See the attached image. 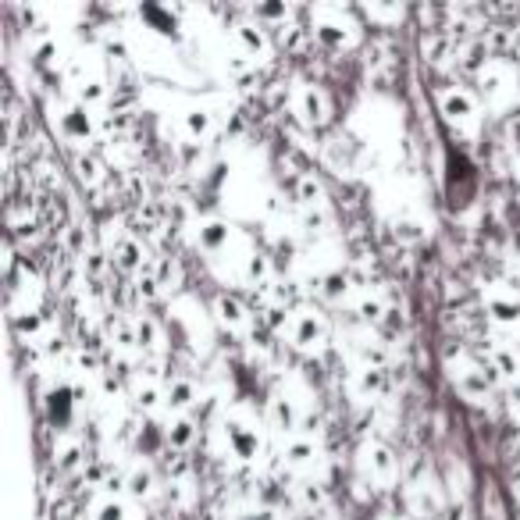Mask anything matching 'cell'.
<instances>
[{
	"instance_id": "cell-1",
	"label": "cell",
	"mask_w": 520,
	"mask_h": 520,
	"mask_svg": "<svg viewBox=\"0 0 520 520\" xmlns=\"http://www.w3.org/2000/svg\"><path fill=\"white\" fill-rule=\"evenodd\" d=\"M310 33H314V40L321 43L325 50H342L353 43V22H346V18L339 15V11L332 8H317L314 15V25H310Z\"/></svg>"
},
{
	"instance_id": "cell-2",
	"label": "cell",
	"mask_w": 520,
	"mask_h": 520,
	"mask_svg": "<svg viewBox=\"0 0 520 520\" xmlns=\"http://www.w3.org/2000/svg\"><path fill=\"white\" fill-rule=\"evenodd\" d=\"M225 439L232 456H239V460H257L260 456V431L257 424L246 421L243 414H232L225 421Z\"/></svg>"
},
{
	"instance_id": "cell-3",
	"label": "cell",
	"mask_w": 520,
	"mask_h": 520,
	"mask_svg": "<svg viewBox=\"0 0 520 520\" xmlns=\"http://www.w3.org/2000/svg\"><path fill=\"white\" fill-rule=\"evenodd\" d=\"M328 335V325L325 317L317 314V310H293V317H289V339H293V346H300V350H314V346H321Z\"/></svg>"
},
{
	"instance_id": "cell-4",
	"label": "cell",
	"mask_w": 520,
	"mask_h": 520,
	"mask_svg": "<svg viewBox=\"0 0 520 520\" xmlns=\"http://www.w3.org/2000/svg\"><path fill=\"white\" fill-rule=\"evenodd\" d=\"M453 382H456V389H460V396L471 399V403H481V399H488V392H492L496 371H492V367H481V364H460V367H453Z\"/></svg>"
},
{
	"instance_id": "cell-5",
	"label": "cell",
	"mask_w": 520,
	"mask_h": 520,
	"mask_svg": "<svg viewBox=\"0 0 520 520\" xmlns=\"http://www.w3.org/2000/svg\"><path fill=\"white\" fill-rule=\"evenodd\" d=\"M360 464H364L367 478H374L378 485H392L396 481V456H392L389 446H382V442H367L364 449H360Z\"/></svg>"
},
{
	"instance_id": "cell-6",
	"label": "cell",
	"mask_w": 520,
	"mask_h": 520,
	"mask_svg": "<svg viewBox=\"0 0 520 520\" xmlns=\"http://www.w3.org/2000/svg\"><path fill=\"white\" fill-rule=\"evenodd\" d=\"M296 114H300L307 125H325L332 107H328V97L325 90H317L310 82H303L300 90H296Z\"/></svg>"
},
{
	"instance_id": "cell-7",
	"label": "cell",
	"mask_w": 520,
	"mask_h": 520,
	"mask_svg": "<svg viewBox=\"0 0 520 520\" xmlns=\"http://www.w3.org/2000/svg\"><path fill=\"white\" fill-rule=\"evenodd\" d=\"M439 111L446 114L449 122H471L474 114H478V100L464 86H449V90L439 93Z\"/></svg>"
},
{
	"instance_id": "cell-8",
	"label": "cell",
	"mask_w": 520,
	"mask_h": 520,
	"mask_svg": "<svg viewBox=\"0 0 520 520\" xmlns=\"http://www.w3.org/2000/svg\"><path fill=\"white\" fill-rule=\"evenodd\" d=\"M61 136L72 139V143H90L93 139V114L90 107L72 104L61 111Z\"/></svg>"
},
{
	"instance_id": "cell-9",
	"label": "cell",
	"mask_w": 520,
	"mask_h": 520,
	"mask_svg": "<svg viewBox=\"0 0 520 520\" xmlns=\"http://www.w3.org/2000/svg\"><path fill=\"white\" fill-rule=\"evenodd\" d=\"M485 307L492 314V321H499V325H520V300L513 293H506V289H488Z\"/></svg>"
},
{
	"instance_id": "cell-10",
	"label": "cell",
	"mask_w": 520,
	"mask_h": 520,
	"mask_svg": "<svg viewBox=\"0 0 520 520\" xmlns=\"http://www.w3.org/2000/svg\"><path fill=\"white\" fill-rule=\"evenodd\" d=\"M72 407H75V392L68 389V385H54V389L47 392V417H50V424L65 428V424L72 421Z\"/></svg>"
},
{
	"instance_id": "cell-11",
	"label": "cell",
	"mask_w": 520,
	"mask_h": 520,
	"mask_svg": "<svg viewBox=\"0 0 520 520\" xmlns=\"http://www.w3.org/2000/svg\"><path fill=\"white\" fill-rule=\"evenodd\" d=\"M196 239H200V250L207 253H221L232 239V228L225 221H204V225L196 228Z\"/></svg>"
},
{
	"instance_id": "cell-12",
	"label": "cell",
	"mask_w": 520,
	"mask_h": 520,
	"mask_svg": "<svg viewBox=\"0 0 520 520\" xmlns=\"http://www.w3.org/2000/svg\"><path fill=\"white\" fill-rule=\"evenodd\" d=\"M236 40L239 47H243L246 57H264L268 54V36H264V29L253 22H239L236 25Z\"/></svg>"
},
{
	"instance_id": "cell-13",
	"label": "cell",
	"mask_w": 520,
	"mask_h": 520,
	"mask_svg": "<svg viewBox=\"0 0 520 520\" xmlns=\"http://www.w3.org/2000/svg\"><path fill=\"white\" fill-rule=\"evenodd\" d=\"M196 435H200V428H196V421H189V417H175V421L164 428V439H168L171 449H193Z\"/></svg>"
},
{
	"instance_id": "cell-14",
	"label": "cell",
	"mask_w": 520,
	"mask_h": 520,
	"mask_svg": "<svg viewBox=\"0 0 520 520\" xmlns=\"http://www.w3.org/2000/svg\"><path fill=\"white\" fill-rule=\"evenodd\" d=\"M218 317H221V325H228L232 332H243L246 325H250V314H246V307L236 300V296H218Z\"/></svg>"
},
{
	"instance_id": "cell-15",
	"label": "cell",
	"mask_w": 520,
	"mask_h": 520,
	"mask_svg": "<svg viewBox=\"0 0 520 520\" xmlns=\"http://www.w3.org/2000/svg\"><path fill=\"white\" fill-rule=\"evenodd\" d=\"M164 403L171 410H189L196 403V385L189 378H175V382L164 389Z\"/></svg>"
},
{
	"instance_id": "cell-16",
	"label": "cell",
	"mask_w": 520,
	"mask_h": 520,
	"mask_svg": "<svg viewBox=\"0 0 520 520\" xmlns=\"http://www.w3.org/2000/svg\"><path fill=\"white\" fill-rule=\"evenodd\" d=\"M143 246L136 243V239H118V246H114V264L122 271H139L143 268Z\"/></svg>"
},
{
	"instance_id": "cell-17",
	"label": "cell",
	"mask_w": 520,
	"mask_h": 520,
	"mask_svg": "<svg viewBox=\"0 0 520 520\" xmlns=\"http://www.w3.org/2000/svg\"><path fill=\"white\" fill-rule=\"evenodd\" d=\"M125 488H129L132 499H150L154 496V471L150 467H132L129 478H125Z\"/></svg>"
},
{
	"instance_id": "cell-18",
	"label": "cell",
	"mask_w": 520,
	"mask_h": 520,
	"mask_svg": "<svg viewBox=\"0 0 520 520\" xmlns=\"http://www.w3.org/2000/svg\"><path fill=\"white\" fill-rule=\"evenodd\" d=\"M285 460L293 467H310L317 460V442L314 439H289L285 446Z\"/></svg>"
},
{
	"instance_id": "cell-19",
	"label": "cell",
	"mask_w": 520,
	"mask_h": 520,
	"mask_svg": "<svg viewBox=\"0 0 520 520\" xmlns=\"http://www.w3.org/2000/svg\"><path fill=\"white\" fill-rule=\"evenodd\" d=\"M271 421H275V428L282 431H293L296 424H300V417H296V403L285 396H275L271 399Z\"/></svg>"
},
{
	"instance_id": "cell-20",
	"label": "cell",
	"mask_w": 520,
	"mask_h": 520,
	"mask_svg": "<svg viewBox=\"0 0 520 520\" xmlns=\"http://www.w3.org/2000/svg\"><path fill=\"white\" fill-rule=\"evenodd\" d=\"M182 129H186L189 143H204V139L211 136V114L207 111H189L186 118H182Z\"/></svg>"
},
{
	"instance_id": "cell-21",
	"label": "cell",
	"mask_w": 520,
	"mask_h": 520,
	"mask_svg": "<svg viewBox=\"0 0 520 520\" xmlns=\"http://www.w3.org/2000/svg\"><path fill=\"white\" fill-rule=\"evenodd\" d=\"M132 325H136V346H143V350H157L161 346V328H157L154 317H136Z\"/></svg>"
},
{
	"instance_id": "cell-22",
	"label": "cell",
	"mask_w": 520,
	"mask_h": 520,
	"mask_svg": "<svg viewBox=\"0 0 520 520\" xmlns=\"http://www.w3.org/2000/svg\"><path fill=\"white\" fill-rule=\"evenodd\" d=\"M268 275H271V264H268V257L264 253H250L246 257V264H243V278L250 285H264L268 282Z\"/></svg>"
},
{
	"instance_id": "cell-23",
	"label": "cell",
	"mask_w": 520,
	"mask_h": 520,
	"mask_svg": "<svg viewBox=\"0 0 520 520\" xmlns=\"http://www.w3.org/2000/svg\"><path fill=\"white\" fill-rule=\"evenodd\" d=\"M346 293H350V278H346V271H332V275L321 278V296H325V300L339 303Z\"/></svg>"
},
{
	"instance_id": "cell-24",
	"label": "cell",
	"mask_w": 520,
	"mask_h": 520,
	"mask_svg": "<svg viewBox=\"0 0 520 520\" xmlns=\"http://www.w3.org/2000/svg\"><path fill=\"white\" fill-rule=\"evenodd\" d=\"M410 513H417V517H428V520L439 513V503H435V496H431L424 485H417L414 492H410Z\"/></svg>"
},
{
	"instance_id": "cell-25",
	"label": "cell",
	"mask_w": 520,
	"mask_h": 520,
	"mask_svg": "<svg viewBox=\"0 0 520 520\" xmlns=\"http://www.w3.org/2000/svg\"><path fill=\"white\" fill-rule=\"evenodd\" d=\"M492 371L506 374V378H513V374L520 371V360L513 357V350H506V346H492Z\"/></svg>"
},
{
	"instance_id": "cell-26",
	"label": "cell",
	"mask_w": 520,
	"mask_h": 520,
	"mask_svg": "<svg viewBox=\"0 0 520 520\" xmlns=\"http://www.w3.org/2000/svg\"><path fill=\"white\" fill-rule=\"evenodd\" d=\"M143 18H147V22L154 25L157 33H164V36H179V33H175L179 25H175V18H171L164 8H154V4H147V8H143Z\"/></svg>"
},
{
	"instance_id": "cell-27",
	"label": "cell",
	"mask_w": 520,
	"mask_h": 520,
	"mask_svg": "<svg viewBox=\"0 0 520 520\" xmlns=\"http://www.w3.org/2000/svg\"><path fill=\"white\" fill-rule=\"evenodd\" d=\"M104 97H107V90H104V82H100V79H82L79 82V104L82 107L104 104Z\"/></svg>"
},
{
	"instance_id": "cell-28",
	"label": "cell",
	"mask_w": 520,
	"mask_h": 520,
	"mask_svg": "<svg viewBox=\"0 0 520 520\" xmlns=\"http://www.w3.org/2000/svg\"><path fill=\"white\" fill-rule=\"evenodd\" d=\"M79 464H82V446L79 442H65V446L57 449V471L72 474V471H79Z\"/></svg>"
},
{
	"instance_id": "cell-29",
	"label": "cell",
	"mask_w": 520,
	"mask_h": 520,
	"mask_svg": "<svg viewBox=\"0 0 520 520\" xmlns=\"http://www.w3.org/2000/svg\"><path fill=\"white\" fill-rule=\"evenodd\" d=\"M300 200L307 207H321V204H325V186H321L314 175H303V179H300Z\"/></svg>"
},
{
	"instance_id": "cell-30",
	"label": "cell",
	"mask_w": 520,
	"mask_h": 520,
	"mask_svg": "<svg viewBox=\"0 0 520 520\" xmlns=\"http://www.w3.org/2000/svg\"><path fill=\"white\" fill-rule=\"evenodd\" d=\"M357 389L364 392V396H382L385 392V371H371V367H364L357 378Z\"/></svg>"
},
{
	"instance_id": "cell-31",
	"label": "cell",
	"mask_w": 520,
	"mask_h": 520,
	"mask_svg": "<svg viewBox=\"0 0 520 520\" xmlns=\"http://www.w3.org/2000/svg\"><path fill=\"white\" fill-rule=\"evenodd\" d=\"M460 54H464V68H471V72L481 75L488 68V47L485 43H467Z\"/></svg>"
},
{
	"instance_id": "cell-32",
	"label": "cell",
	"mask_w": 520,
	"mask_h": 520,
	"mask_svg": "<svg viewBox=\"0 0 520 520\" xmlns=\"http://www.w3.org/2000/svg\"><path fill=\"white\" fill-rule=\"evenodd\" d=\"M503 79H506L503 68L488 65L485 72H481V86H485V97H499V93H503Z\"/></svg>"
},
{
	"instance_id": "cell-33",
	"label": "cell",
	"mask_w": 520,
	"mask_h": 520,
	"mask_svg": "<svg viewBox=\"0 0 520 520\" xmlns=\"http://www.w3.org/2000/svg\"><path fill=\"white\" fill-rule=\"evenodd\" d=\"M300 503L307 506V510L325 506V488L317 485V481H303V485H300Z\"/></svg>"
},
{
	"instance_id": "cell-34",
	"label": "cell",
	"mask_w": 520,
	"mask_h": 520,
	"mask_svg": "<svg viewBox=\"0 0 520 520\" xmlns=\"http://www.w3.org/2000/svg\"><path fill=\"white\" fill-rule=\"evenodd\" d=\"M161 399H164V392L157 389V385H136V403L143 410H157L161 407Z\"/></svg>"
},
{
	"instance_id": "cell-35",
	"label": "cell",
	"mask_w": 520,
	"mask_h": 520,
	"mask_svg": "<svg viewBox=\"0 0 520 520\" xmlns=\"http://www.w3.org/2000/svg\"><path fill=\"white\" fill-rule=\"evenodd\" d=\"M75 175H79V182H86V186H93V182L100 179V164H97V157H79V161H75Z\"/></svg>"
},
{
	"instance_id": "cell-36",
	"label": "cell",
	"mask_w": 520,
	"mask_h": 520,
	"mask_svg": "<svg viewBox=\"0 0 520 520\" xmlns=\"http://www.w3.org/2000/svg\"><path fill=\"white\" fill-rule=\"evenodd\" d=\"M357 314L364 317V321H378V317L385 314V303L378 300V296H360V300H357Z\"/></svg>"
},
{
	"instance_id": "cell-37",
	"label": "cell",
	"mask_w": 520,
	"mask_h": 520,
	"mask_svg": "<svg viewBox=\"0 0 520 520\" xmlns=\"http://www.w3.org/2000/svg\"><path fill=\"white\" fill-rule=\"evenodd\" d=\"M93 520H125V506L118 503V499H104V503H97V513H93Z\"/></svg>"
},
{
	"instance_id": "cell-38",
	"label": "cell",
	"mask_w": 520,
	"mask_h": 520,
	"mask_svg": "<svg viewBox=\"0 0 520 520\" xmlns=\"http://www.w3.org/2000/svg\"><path fill=\"white\" fill-rule=\"evenodd\" d=\"M65 243H68V250L72 253H82V257H86V246H90V236H86V228L82 225H72L65 232Z\"/></svg>"
},
{
	"instance_id": "cell-39",
	"label": "cell",
	"mask_w": 520,
	"mask_h": 520,
	"mask_svg": "<svg viewBox=\"0 0 520 520\" xmlns=\"http://www.w3.org/2000/svg\"><path fill=\"white\" fill-rule=\"evenodd\" d=\"M111 339H118V346H136V325L111 321Z\"/></svg>"
},
{
	"instance_id": "cell-40",
	"label": "cell",
	"mask_w": 520,
	"mask_h": 520,
	"mask_svg": "<svg viewBox=\"0 0 520 520\" xmlns=\"http://www.w3.org/2000/svg\"><path fill=\"white\" fill-rule=\"evenodd\" d=\"M253 15L257 18H289V8H285V4H260V8H253Z\"/></svg>"
},
{
	"instance_id": "cell-41",
	"label": "cell",
	"mask_w": 520,
	"mask_h": 520,
	"mask_svg": "<svg viewBox=\"0 0 520 520\" xmlns=\"http://www.w3.org/2000/svg\"><path fill=\"white\" fill-rule=\"evenodd\" d=\"M40 325H43V317H18V332L36 335V332H40Z\"/></svg>"
},
{
	"instance_id": "cell-42",
	"label": "cell",
	"mask_w": 520,
	"mask_h": 520,
	"mask_svg": "<svg viewBox=\"0 0 520 520\" xmlns=\"http://www.w3.org/2000/svg\"><path fill=\"white\" fill-rule=\"evenodd\" d=\"M175 275H179V271H175V264H171V260H161V268H157V282H168V278H171V282H175Z\"/></svg>"
},
{
	"instance_id": "cell-43",
	"label": "cell",
	"mask_w": 520,
	"mask_h": 520,
	"mask_svg": "<svg viewBox=\"0 0 520 520\" xmlns=\"http://www.w3.org/2000/svg\"><path fill=\"white\" fill-rule=\"evenodd\" d=\"M307 225H310V228H321V225H328V214L321 211V207H317V211H314V207H310V211H307Z\"/></svg>"
},
{
	"instance_id": "cell-44",
	"label": "cell",
	"mask_w": 520,
	"mask_h": 520,
	"mask_svg": "<svg viewBox=\"0 0 520 520\" xmlns=\"http://www.w3.org/2000/svg\"><path fill=\"white\" fill-rule=\"evenodd\" d=\"M86 268H90V275H100V271H104V260H100V253H86Z\"/></svg>"
},
{
	"instance_id": "cell-45",
	"label": "cell",
	"mask_w": 520,
	"mask_h": 520,
	"mask_svg": "<svg viewBox=\"0 0 520 520\" xmlns=\"http://www.w3.org/2000/svg\"><path fill=\"white\" fill-rule=\"evenodd\" d=\"M54 50H57V47L47 40V43H40V47H36V57H40V61H50V57H54Z\"/></svg>"
},
{
	"instance_id": "cell-46",
	"label": "cell",
	"mask_w": 520,
	"mask_h": 520,
	"mask_svg": "<svg viewBox=\"0 0 520 520\" xmlns=\"http://www.w3.org/2000/svg\"><path fill=\"white\" fill-rule=\"evenodd\" d=\"M510 407L520 414V385H513V389H510Z\"/></svg>"
},
{
	"instance_id": "cell-47",
	"label": "cell",
	"mask_w": 520,
	"mask_h": 520,
	"mask_svg": "<svg viewBox=\"0 0 520 520\" xmlns=\"http://www.w3.org/2000/svg\"><path fill=\"white\" fill-rule=\"evenodd\" d=\"M392 520H407V517H392Z\"/></svg>"
}]
</instances>
